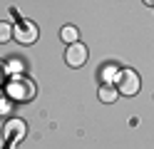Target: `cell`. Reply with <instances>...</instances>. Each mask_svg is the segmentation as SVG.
<instances>
[{
	"instance_id": "6da1fadb",
	"label": "cell",
	"mask_w": 154,
	"mask_h": 149,
	"mask_svg": "<svg viewBox=\"0 0 154 149\" xmlns=\"http://www.w3.org/2000/svg\"><path fill=\"white\" fill-rule=\"evenodd\" d=\"M5 95H8V99H17V102H30V99L35 97V85H32L27 77L15 75L10 82H8Z\"/></svg>"
},
{
	"instance_id": "7a4b0ae2",
	"label": "cell",
	"mask_w": 154,
	"mask_h": 149,
	"mask_svg": "<svg viewBox=\"0 0 154 149\" xmlns=\"http://www.w3.org/2000/svg\"><path fill=\"white\" fill-rule=\"evenodd\" d=\"M114 87H117V92H119V95H127V97L137 95V92H139V87H142L139 75L134 72V70H119L117 79H114Z\"/></svg>"
},
{
	"instance_id": "3957f363",
	"label": "cell",
	"mask_w": 154,
	"mask_h": 149,
	"mask_svg": "<svg viewBox=\"0 0 154 149\" xmlns=\"http://www.w3.org/2000/svg\"><path fill=\"white\" fill-rule=\"evenodd\" d=\"M25 134H27V124L20 117H13V119H8L3 124V139L8 144H20L25 139Z\"/></svg>"
},
{
	"instance_id": "277c9868",
	"label": "cell",
	"mask_w": 154,
	"mask_h": 149,
	"mask_svg": "<svg viewBox=\"0 0 154 149\" xmlns=\"http://www.w3.org/2000/svg\"><path fill=\"white\" fill-rule=\"evenodd\" d=\"M87 57H90V52H87V47H85L82 42H72L65 50V62L70 67H82L85 62H87Z\"/></svg>"
},
{
	"instance_id": "5b68a950",
	"label": "cell",
	"mask_w": 154,
	"mask_h": 149,
	"mask_svg": "<svg viewBox=\"0 0 154 149\" xmlns=\"http://www.w3.org/2000/svg\"><path fill=\"white\" fill-rule=\"evenodd\" d=\"M13 37L20 45H32L37 40V25L35 23H27V20H20L17 27H15V33H13Z\"/></svg>"
},
{
	"instance_id": "8992f818",
	"label": "cell",
	"mask_w": 154,
	"mask_h": 149,
	"mask_svg": "<svg viewBox=\"0 0 154 149\" xmlns=\"http://www.w3.org/2000/svg\"><path fill=\"white\" fill-rule=\"evenodd\" d=\"M117 75H119V67H117V65H104V67L100 70V79H102V85H112L114 79H117Z\"/></svg>"
},
{
	"instance_id": "52a82bcc",
	"label": "cell",
	"mask_w": 154,
	"mask_h": 149,
	"mask_svg": "<svg viewBox=\"0 0 154 149\" xmlns=\"http://www.w3.org/2000/svg\"><path fill=\"white\" fill-rule=\"evenodd\" d=\"M60 37L65 40V42H80V30H77L75 25H65L62 30H60Z\"/></svg>"
},
{
	"instance_id": "ba28073f",
	"label": "cell",
	"mask_w": 154,
	"mask_h": 149,
	"mask_svg": "<svg viewBox=\"0 0 154 149\" xmlns=\"http://www.w3.org/2000/svg\"><path fill=\"white\" fill-rule=\"evenodd\" d=\"M100 99L104 104H112L114 99H117V87H114V85H102L100 87Z\"/></svg>"
},
{
	"instance_id": "9c48e42d",
	"label": "cell",
	"mask_w": 154,
	"mask_h": 149,
	"mask_svg": "<svg viewBox=\"0 0 154 149\" xmlns=\"http://www.w3.org/2000/svg\"><path fill=\"white\" fill-rule=\"evenodd\" d=\"M13 33H15V27L10 23H0V45L8 42V40H13Z\"/></svg>"
},
{
	"instance_id": "30bf717a",
	"label": "cell",
	"mask_w": 154,
	"mask_h": 149,
	"mask_svg": "<svg viewBox=\"0 0 154 149\" xmlns=\"http://www.w3.org/2000/svg\"><path fill=\"white\" fill-rule=\"evenodd\" d=\"M0 112H8V95L0 92Z\"/></svg>"
},
{
	"instance_id": "8fae6325",
	"label": "cell",
	"mask_w": 154,
	"mask_h": 149,
	"mask_svg": "<svg viewBox=\"0 0 154 149\" xmlns=\"http://www.w3.org/2000/svg\"><path fill=\"white\" fill-rule=\"evenodd\" d=\"M144 5H149V8H154V0H142Z\"/></svg>"
},
{
	"instance_id": "7c38bea8",
	"label": "cell",
	"mask_w": 154,
	"mask_h": 149,
	"mask_svg": "<svg viewBox=\"0 0 154 149\" xmlns=\"http://www.w3.org/2000/svg\"><path fill=\"white\" fill-rule=\"evenodd\" d=\"M0 82H3V65H0Z\"/></svg>"
}]
</instances>
